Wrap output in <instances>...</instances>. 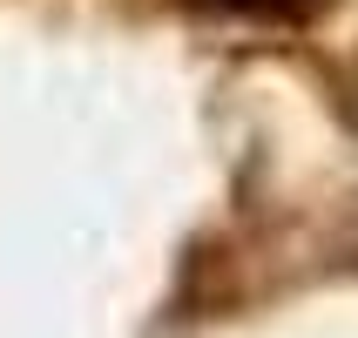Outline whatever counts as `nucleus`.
Instances as JSON below:
<instances>
[{"mask_svg": "<svg viewBox=\"0 0 358 338\" xmlns=\"http://www.w3.org/2000/svg\"><path fill=\"white\" fill-rule=\"evenodd\" d=\"M203 7H223V14H250V20H298V14H311L318 0H203Z\"/></svg>", "mask_w": 358, "mask_h": 338, "instance_id": "obj_1", "label": "nucleus"}]
</instances>
